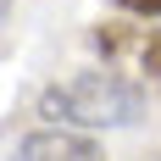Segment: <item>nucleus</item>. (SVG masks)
<instances>
[{"mask_svg":"<svg viewBox=\"0 0 161 161\" xmlns=\"http://www.w3.org/2000/svg\"><path fill=\"white\" fill-rule=\"evenodd\" d=\"M39 111L56 122V128H133L145 117V89L128 83L122 72H78V78L45 89Z\"/></svg>","mask_w":161,"mask_h":161,"instance_id":"1","label":"nucleus"},{"mask_svg":"<svg viewBox=\"0 0 161 161\" xmlns=\"http://www.w3.org/2000/svg\"><path fill=\"white\" fill-rule=\"evenodd\" d=\"M95 50L117 72H133L139 83L161 89V28H122V22H111V28L95 33Z\"/></svg>","mask_w":161,"mask_h":161,"instance_id":"2","label":"nucleus"},{"mask_svg":"<svg viewBox=\"0 0 161 161\" xmlns=\"http://www.w3.org/2000/svg\"><path fill=\"white\" fill-rule=\"evenodd\" d=\"M17 161H106V156L78 128H45V133H28L17 145Z\"/></svg>","mask_w":161,"mask_h":161,"instance_id":"3","label":"nucleus"},{"mask_svg":"<svg viewBox=\"0 0 161 161\" xmlns=\"http://www.w3.org/2000/svg\"><path fill=\"white\" fill-rule=\"evenodd\" d=\"M117 6H122V11H139V17H156L161 11V0H117Z\"/></svg>","mask_w":161,"mask_h":161,"instance_id":"4","label":"nucleus"},{"mask_svg":"<svg viewBox=\"0 0 161 161\" xmlns=\"http://www.w3.org/2000/svg\"><path fill=\"white\" fill-rule=\"evenodd\" d=\"M6 11H11V0H0V17H6Z\"/></svg>","mask_w":161,"mask_h":161,"instance_id":"5","label":"nucleus"}]
</instances>
